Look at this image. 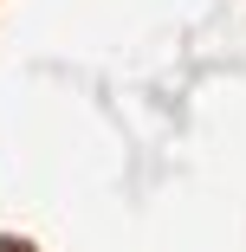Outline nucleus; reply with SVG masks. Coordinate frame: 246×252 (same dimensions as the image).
I'll return each mask as SVG.
<instances>
[{
  "mask_svg": "<svg viewBox=\"0 0 246 252\" xmlns=\"http://www.w3.org/2000/svg\"><path fill=\"white\" fill-rule=\"evenodd\" d=\"M0 252H13V246H0Z\"/></svg>",
  "mask_w": 246,
  "mask_h": 252,
  "instance_id": "f257e3e1",
  "label": "nucleus"
}]
</instances>
